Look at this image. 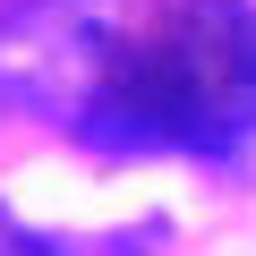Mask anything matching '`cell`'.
Returning a JSON list of instances; mask_svg holds the SVG:
<instances>
[{
  "instance_id": "7a4b0ae2",
  "label": "cell",
  "mask_w": 256,
  "mask_h": 256,
  "mask_svg": "<svg viewBox=\"0 0 256 256\" xmlns=\"http://www.w3.org/2000/svg\"><path fill=\"white\" fill-rule=\"evenodd\" d=\"M154 0H18L0 18V94L77 128Z\"/></svg>"
},
{
  "instance_id": "6da1fadb",
  "label": "cell",
  "mask_w": 256,
  "mask_h": 256,
  "mask_svg": "<svg viewBox=\"0 0 256 256\" xmlns=\"http://www.w3.org/2000/svg\"><path fill=\"white\" fill-rule=\"evenodd\" d=\"M77 137L102 154H239L256 137V9L154 0Z\"/></svg>"
},
{
  "instance_id": "3957f363",
  "label": "cell",
  "mask_w": 256,
  "mask_h": 256,
  "mask_svg": "<svg viewBox=\"0 0 256 256\" xmlns=\"http://www.w3.org/2000/svg\"><path fill=\"white\" fill-rule=\"evenodd\" d=\"M0 256H68V239H52V230H26L9 205H0Z\"/></svg>"
}]
</instances>
